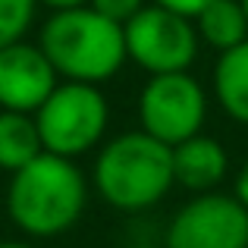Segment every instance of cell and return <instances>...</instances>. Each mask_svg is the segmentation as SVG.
I'll return each mask as SVG.
<instances>
[{
	"label": "cell",
	"mask_w": 248,
	"mask_h": 248,
	"mask_svg": "<svg viewBox=\"0 0 248 248\" xmlns=\"http://www.w3.org/2000/svg\"><path fill=\"white\" fill-rule=\"evenodd\" d=\"M38 47L66 82L101 85L113 79L129 60L126 29L101 16L88 3L76 10H60L44 22Z\"/></svg>",
	"instance_id": "6da1fadb"
},
{
	"label": "cell",
	"mask_w": 248,
	"mask_h": 248,
	"mask_svg": "<svg viewBox=\"0 0 248 248\" xmlns=\"http://www.w3.org/2000/svg\"><path fill=\"white\" fill-rule=\"evenodd\" d=\"M88 186L82 170L69 157L47 154L13 173L6 188V214L22 232L50 239L73 230L85 211Z\"/></svg>",
	"instance_id": "7a4b0ae2"
},
{
	"label": "cell",
	"mask_w": 248,
	"mask_h": 248,
	"mask_svg": "<svg viewBox=\"0 0 248 248\" xmlns=\"http://www.w3.org/2000/svg\"><path fill=\"white\" fill-rule=\"evenodd\" d=\"M173 182V148L141 129L116 135L94 160V186L116 211H145L157 204Z\"/></svg>",
	"instance_id": "3957f363"
},
{
	"label": "cell",
	"mask_w": 248,
	"mask_h": 248,
	"mask_svg": "<svg viewBox=\"0 0 248 248\" xmlns=\"http://www.w3.org/2000/svg\"><path fill=\"white\" fill-rule=\"evenodd\" d=\"M107 120H110L107 97L101 94L97 85L85 82H60L54 94L35 113L44 151L69 160L91 151L104 139Z\"/></svg>",
	"instance_id": "277c9868"
},
{
	"label": "cell",
	"mask_w": 248,
	"mask_h": 248,
	"mask_svg": "<svg viewBox=\"0 0 248 248\" xmlns=\"http://www.w3.org/2000/svg\"><path fill=\"white\" fill-rule=\"evenodd\" d=\"M207 116V97L198 79L188 73L151 76L139 94L141 132L176 148L201 132Z\"/></svg>",
	"instance_id": "5b68a950"
},
{
	"label": "cell",
	"mask_w": 248,
	"mask_h": 248,
	"mask_svg": "<svg viewBox=\"0 0 248 248\" xmlns=\"http://www.w3.org/2000/svg\"><path fill=\"white\" fill-rule=\"evenodd\" d=\"M126 50L129 60H135L151 76L167 73H188L198 54V29L192 19L164 10L157 3H148L135 19L126 25Z\"/></svg>",
	"instance_id": "8992f818"
},
{
	"label": "cell",
	"mask_w": 248,
	"mask_h": 248,
	"mask_svg": "<svg viewBox=\"0 0 248 248\" xmlns=\"http://www.w3.org/2000/svg\"><path fill=\"white\" fill-rule=\"evenodd\" d=\"M167 248H248V207L236 195H198L170 220Z\"/></svg>",
	"instance_id": "52a82bcc"
},
{
	"label": "cell",
	"mask_w": 248,
	"mask_h": 248,
	"mask_svg": "<svg viewBox=\"0 0 248 248\" xmlns=\"http://www.w3.org/2000/svg\"><path fill=\"white\" fill-rule=\"evenodd\" d=\"M57 79V69L38 44L13 41L0 47V110L35 116L38 107L60 85Z\"/></svg>",
	"instance_id": "ba28073f"
},
{
	"label": "cell",
	"mask_w": 248,
	"mask_h": 248,
	"mask_svg": "<svg viewBox=\"0 0 248 248\" xmlns=\"http://www.w3.org/2000/svg\"><path fill=\"white\" fill-rule=\"evenodd\" d=\"M230 170V157H226L223 145L211 135H192L188 141L173 148V173L176 182L192 192H211L214 186L226 179Z\"/></svg>",
	"instance_id": "9c48e42d"
},
{
	"label": "cell",
	"mask_w": 248,
	"mask_h": 248,
	"mask_svg": "<svg viewBox=\"0 0 248 248\" xmlns=\"http://www.w3.org/2000/svg\"><path fill=\"white\" fill-rule=\"evenodd\" d=\"M214 94L230 120L248 126V41L220 54L214 66Z\"/></svg>",
	"instance_id": "30bf717a"
},
{
	"label": "cell",
	"mask_w": 248,
	"mask_h": 248,
	"mask_svg": "<svg viewBox=\"0 0 248 248\" xmlns=\"http://www.w3.org/2000/svg\"><path fill=\"white\" fill-rule=\"evenodd\" d=\"M44 154L38 123L31 113H16V110H0V170L19 173L35 157Z\"/></svg>",
	"instance_id": "8fae6325"
},
{
	"label": "cell",
	"mask_w": 248,
	"mask_h": 248,
	"mask_svg": "<svg viewBox=\"0 0 248 248\" xmlns=\"http://www.w3.org/2000/svg\"><path fill=\"white\" fill-rule=\"evenodd\" d=\"M195 29H198V38H204L220 54L239 47L242 41H248V16L242 10V0H214L195 19Z\"/></svg>",
	"instance_id": "7c38bea8"
},
{
	"label": "cell",
	"mask_w": 248,
	"mask_h": 248,
	"mask_svg": "<svg viewBox=\"0 0 248 248\" xmlns=\"http://www.w3.org/2000/svg\"><path fill=\"white\" fill-rule=\"evenodd\" d=\"M38 0H0V47L13 41H22L35 19Z\"/></svg>",
	"instance_id": "4fadbf2b"
},
{
	"label": "cell",
	"mask_w": 248,
	"mask_h": 248,
	"mask_svg": "<svg viewBox=\"0 0 248 248\" xmlns=\"http://www.w3.org/2000/svg\"><path fill=\"white\" fill-rule=\"evenodd\" d=\"M91 10H97L101 16L113 19V22L126 25L129 19H135L141 10L148 6V0H88Z\"/></svg>",
	"instance_id": "5bb4252c"
},
{
	"label": "cell",
	"mask_w": 248,
	"mask_h": 248,
	"mask_svg": "<svg viewBox=\"0 0 248 248\" xmlns=\"http://www.w3.org/2000/svg\"><path fill=\"white\" fill-rule=\"evenodd\" d=\"M151 3L164 6V10H173V13H179V16H186V19H198L214 0H151Z\"/></svg>",
	"instance_id": "9a60e30c"
},
{
	"label": "cell",
	"mask_w": 248,
	"mask_h": 248,
	"mask_svg": "<svg viewBox=\"0 0 248 248\" xmlns=\"http://www.w3.org/2000/svg\"><path fill=\"white\" fill-rule=\"evenodd\" d=\"M239 198V204L248 207V164L239 170V176H236V192H232Z\"/></svg>",
	"instance_id": "2e32d148"
},
{
	"label": "cell",
	"mask_w": 248,
	"mask_h": 248,
	"mask_svg": "<svg viewBox=\"0 0 248 248\" xmlns=\"http://www.w3.org/2000/svg\"><path fill=\"white\" fill-rule=\"evenodd\" d=\"M38 3H44V6H50L54 13H60V10H76V6H85L88 0H38Z\"/></svg>",
	"instance_id": "e0dca14e"
},
{
	"label": "cell",
	"mask_w": 248,
	"mask_h": 248,
	"mask_svg": "<svg viewBox=\"0 0 248 248\" xmlns=\"http://www.w3.org/2000/svg\"><path fill=\"white\" fill-rule=\"evenodd\" d=\"M0 248H31V245H25V242H0Z\"/></svg>",
	"instance_id": "ac0fdd59"
},
{
	"label": "cell",
	"mask_w": 248,
	"mask_h": 248,
	"mask_svg": "<svg viewBox=\"0 0 248 248\" xmlns=\"http://www.w3.org/2000/svg\"><path fill=\"white\" fill-rule=\"evenodd\" d=\"M242 10H245V16H248V0H242Z\"/></svg>",
	"instance_id": "d6986e66"
},
{
	"label": "cell",
	"mask_w": 248,
	"mask_h": 248,
	"mask_svg": "<svg viewBox=\"0 0 248 248\" xmlns=\"http://www.w3.org/2000/svg\"><path fill=\"white\" fill-rule=\"evenodd\" d=\"M132 248H151V245H132Z\"/></svg>",
	"instance_id": "ffe728a7"
}]
</instances>
